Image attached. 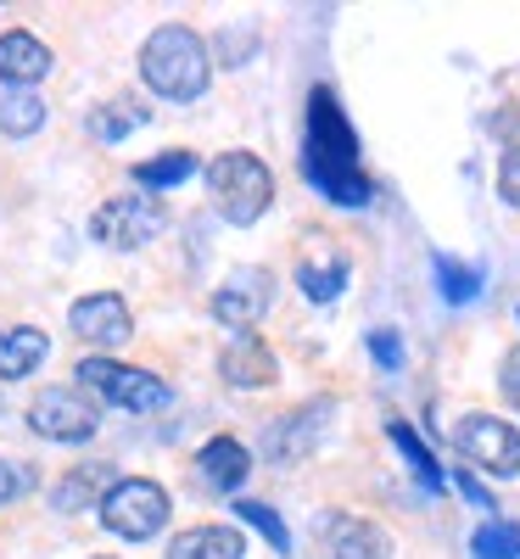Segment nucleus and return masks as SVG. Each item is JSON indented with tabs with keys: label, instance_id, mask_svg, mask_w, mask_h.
<instances>
[{
	"label": "nucleus",
	"instance_id": "obj_27",
	"mask_svg": "<svg viewBox=\"0 0 520 559\" xmlns=\"http://www.w3.org/2000/svg\"><path fill=\"white\" fill-rule=\"evenodd\" d=\"M34 487H39L34 464H23V459H0V503H17V498H28Z\"/></svg>",
	"mask_w": 520,
	"mask_h": 559
},
{
	"label": "nucleus",
	"instance_id": "obj_25",
	"mask_svg": "<svg viewBox=\"0 0 520 559\" xmlns=\"http://www.w3.org/2000/svg\"><path fill=\"white\" fill-rule=\"evenodd\" d=\"M470 554H476V559H520V526L487 521L476 537H470Z\"/></svg>",
	"mask_w": 520,
	"mask_h": 559
},
{
	"label": "nucleus",
	"instance_id": "obj_4",
	"mask_svg": "<svg viewBox=\"0 0 520 559\" xmlns=\"http://www.w3.org/2000/svg\"><path fill=\"white\" fill-rule=\"evenodd\" d=\"M79 386H90V392H102L107 403H118V408H129V414H157V408H168L174 403V392L152 376V369H129V364H113V358H79Z\"/></svg>",
	"mask_w": 520,
	"mask_h": 559
},
{
	"label": "nucleus",
	"instance_id": "obj_29",
	"mask_svg": "<svg viewBox=\"0 0 520 559\" xmlns=\"http://www.w3.org/2000/svg\"><path fill=\"white\" fill-rule=\"evenodd\" d=\"M369 353H375V364H381V369H398L403 364V342L392 331H369Z\"/></svg>",
	"mask_w": 520,
	"mask_h": 559
},
{
	"label": "nucleus",
	"instance_id": "obj_10",
	"mask_svg": "<svg viewBox=\"0 0 520 559\" xmlns=\"http://www.w3.org/2000/svg\"><path fill=\"white\" fill-rule=\"evenodd\" d=\"M73 331H79L90 347H118V342H129V331H134L129 302L113 297V292H96V297L73 302Z\"/></svg>",
	"mask_w": 520,
	"mask_h": 559
},
{
	"label": "nucleus",
	"instance_id": "obj_14",
	"mask_svg": "<svg viewBox=\"0 0 520 559\" xmlns=\"http://www.w3.org/2000/svg\"><path fill=\"white\" fill-rule=\"evenodd\" d=\"M197 471H202V481H208V487H218V492H235V487L247 481L252 459H247V448L235 442V437H213V442L197 453Z\"/></svg>",
	"mask_w": 520,
	"mask_h": 559
},
{
	"label": "nucleus",
	"instance_id": "obj_5",
	"mask_svg": "<svg viewBox=\"0 0 520 559\" xmlns=\"http://www.w3.org/2000/svg\"><path fill=\"white\" fill-rule=\"evenodd\" d=\"M102 521L107 532L129 537V543H146L168 526V492L146 476H129V481H113L107 498H102Z\"/></svg>",
	"mask_w": 520,
	"mask_h": 559
},
{
	"label": "nucleus",
	"instance_id": "obj_8",
	"mask_svg": "<svg viewBox=\"0 0 520 559\" xmlns=\"http://www.w3.org/2000/svg\"><path fill=\"white\" fill-rule=\"evenodd\" d=\"M28 426H34L39 437H51V442H84V437H96L102 414H96V403H90L84 392L51 386V392H39V397L28 403Z\"/></svg>",
	"mask_w": 520,
	"mask_h": 559
},
{
	"label": "nucleus",
	"instance_id": "obj_13",
	"mask_svg": "<svg viewBox=\"0 0 520 559\" xmlns=\"http://www.w3.org/2000/svg\"><path fill=\"white\" fill-rule=\"evenodd\" d=\"M218 369H224L229 386H269V381L280 376V364H274V353H269V342H263L258 331H241V336H235V342L224 347Z\"/></svg>",
	"mask_w": 520,
	"mask_h": 559
},
{
	"label": "nucleus",
	"instance_id": "obj_1",
	"mask_svg": "<svg viewBox=\"0 0 520 559\" xmlns=\"http://www.w3.org/2000/svg\"><path fill=\"white\" fill-rule=\"evenodd\" d=\"M303 174L319 197H330L336 207H364L375 197V185L358 168V134L347 123V112L336 107L330 90L308 96V146H303Z\"/></svg>",
	"mask_w": 520,
	"mask_h": 559
},
{
	"label": "nucleus",
	"instance_id": "obj_15",
	"mask_svg": "<svg viewBox=\"0 0 520 559\" xmlns=\"http://www.w3.org/2000/svg\"><path fill=\"white\" fill-rule=\"evenodd\" d=\"M45 73H51V51H45L34 34H23V28L0 34V79L34 84V79H45Z\"/></svg>",
	"mask_w": 520,
	"mask_h": 559
},
{
	"label": "nucleus",
	"instance_id": "obj_2",
	"mask_svg": "<svg viewBox=\"0 0 520 559\" xmlns=\"http://www.w3.org/2000/svg\"><path fill=\"white\" fill-rule=\"evenodd\" d=\"M140 73H146V84L157 90V96L197 102L208 90V45H202V34L179 28V23H163L146 39V51H140Z\"/></svg>",
	"mask_w": 520,
	"mask_h": 559
},
{
	"label": "nucleus",
	"instance_id": "obj_16",
	"mask_svg": "<svg viewBox=\"0 0 520 559\" xmlns=\"http://www.w3.org/2000/svg\"><path fill=\"white\" fill-rule=\"evenodd\" d=\"M168 559H247V543L229 526H191L168 543Z\"/></svg>",
	"mask_w": 520,
	"mask_h": 559
},
{
	"label": "nucleus",
	"instance_id": "obj_9",
	"mask_svg": "<svg viewBox=\"0 0 520 559\" xmlns=\"http://www.w3.org/2000/svg\"><path fill=\"white\" fill-rule=\"evenodd\" d=\"M269 302H274V274L269 269H229L224 274V286L213 292V313L229 324V331L235 336H241V331H252V324L269 313Z\"/></svg>",
	"mask_w": 520,
	"mask_h": 559
},
{
	"label": "nucleus",
	"instance_id": "obj_24",
	"mask_svg": "<svg viewBox=\"0 0 520 559\" xmlns=\"http://www.w3.org/2000/svg\"><path fill=\"white\" fill-rule=\"evenodd\" d=\"M437 280H442V297L448 302H476L482 297V269H470V263H453L437 252Z\"/></svg>",
	"mask_w": 520,
	"mask_h": 559
},
{
	"label": "nucleus",
	"instance_id": "obj_12",
	"mask_svg": "<svg viewBox=\"0 0 520 559\" xmlns=\"http://www.w3.org/2000/svg\"><path fill=\"white\" fill-rule=\"evenodd\" d=\"M324 414H330V403H308V408L286 414V419L269 431V459H274V464H303V459L314 453L319 431H324Z\"/></svg>",
	"mask_w": 520,
	"mask_h": 559
},
{
	"label": "nucleus",
	"instance_id": "obj_21",
	"mask_svg": "<svg viewBox=\"0 0 520 559\" xmlns=\"http://www.w3.org/2000/svg\"><path fill=\"white\" fill-rule=\"evenodd\" d=\"M191 174H197V157L191 152H163V157L134 168V185H140V191H163V185H179V179H191Z\"/></svg>",
	"mask_w": 520,
	"mask_h": 559
},
{
	"label": "nucleus",
	"instance_id": "obj_18",
	"mask_svg": "<svg viewBox=\"0 0 520 559\" xmlns=\"http://www.w3.org/2000/svg\"><path fill=\"white\" fill-rule=\"evenodd\" d=\"M297 286H303V297L308 302H336L342 297V286H347V258L342 252H330V258H308L303 269H297Z\"/></svg>",
	"mask_w": 520,
	"mask_h": 559
},
{
	"label": "nucleus",
	"instance_id": "obj_11",
	"mask_svg": "<svg viewBox=\"0 0 520 559\" xmlns=\"http://www.w3.org/2000/svg\"><path fill=\"white\" fill-rule=\"evenodd\" d=\"M324 548H330V559H392V537L375 521H358V515H330Z\"/></svg>",
	"mask_w": 520,
	"mask_h": 559
},
{
	"label": "nucleus",
	"instance_id": "obj_3",
	"mask_svg": "<svg viewBox=\"0 0 520 559\" xmlns=\"http://www.w3.org/2000/svg\"><path fill=\"white\" fill-rule=\"evenodd\" d=\"M208 191H213V207L229 224H258L274 202V179L252 152H224V157L208 163Z\"/></svg>",
	"mask_w": 520,
	"mask_h": 559
},
{
	"label": "nucleus",
	"instance_id": "obj_22",
	"mask_svg": "<svg viewBox=\"0 0 520 559\" xmlns=\"http://www.w3.org/2000/svg\"><path fill=\"white\" fill-rule=\"evenodd\" d=\"M45 123V102L28 90H7L0 96V134H34Z\"/></svg>",
	"mask_w": 520,
	"mask_h": 559
},
{
	"label": "nucleus",
	"instance_id": "obj_26",
	"mask_svg": "<svg viewBox=\"0 0 520 559\" xmlns=\"http://www.w3.org/2000/svg\"><path fill=\"white\" fill-rule=\"evenodd\" d=\"M235 515H241L247 526H258V532L269 537L274 554H292V532H286V521H280L269 503H252V498H247V503H235Z\"/></svg>",
	"mask_w": 520,
	"mask_h": 559
},
{
	"label": "nucleus",
	"instance_id": "obj_30",
	"mask_svg": "<svg viewBox=\"0 0 520 559\" xmlns=\"http://www.w3.org/2000/svg\"><path fill=\"white\" fill-rule=\"evenodd\" d=\"M498 386H504V397H509V403L520 408V347H515V353L504 358V376H498Z\"/></svg>",
	"mask_w": 520,
	"mask_h": 559
},
{
	"label": "nucleus",
	"instance_id": "obj_7",
	"mask_svg": "<svg viewBox=\"0 0 520 559\" xmlns=\"http://www.w3.org/2000/svg\"><path fill=\"white\" fill-rule=\"evenodd\" d=\"M157 229H163L157 197H113V202H102L96 213H90V236H96L102 247H118V252L146 247Z\"/></svg>",
	"mask_w": 520,
	"mask_h": 559
},
{
	"label": "nucleus",
	"instance_id": "obj_31",
	"mask_svg": "<svg viewBox=\"0 0 520 559\" xmlns=\"http://www.w3.org/2000/svg\"><path fill=\"white\" fill-rule=\"evenodd\" d=\"M453 487L470 498V503H476V509H493V498H487V487L476 481V476H470V471H453Z\"/></svg>",
	"mask_w": 520,
	"mask_h": 559
},
{
	"label": "nucleus",
	"instance_id": "obj_20",
	"mask_svg": "<svg viewBox=\"0 0 520 559\" xmlns=\"http://www.w3.org/2000/svg\"><path fill=\"white\" fill-rule=\"evenodd\" d=\"M107 476H113L107 464H79V471H73V476H68V481L51 492V503L62 509V515H79V509H84L90 498L102 492V481H107Z\"/></svg>",
	"mask_w": 520,
	"mask_h": 559
},
{
	"label": "nucleus",
	"instance_id": "obj_6",
	"mask_svg": "<svg viewBox=\"0 0 520 559\" xmlns=\"http://www.w3.org/2000/svg\"><path fill=\"white\" fill-rule=\"evenodd\" d=\"M453 448L487 476H520V431L493 414H464L453 426Z\"/></svg>",
	"mask_w": 520,
	"mask_h": 559
},
{
	"label": "nucleus",
	"instance_id": "obj_19",
	"mask_svg": "<svg viewBox=\"0 0 520 559\" xmlns=\"http://www.w3.org/2000/svg\"><path fill=\"white\" fill-rule=\"evenodd\" d=\"M387 437L398 442V453L409 459V471L419 476V487H425V492H442V487H448V476L437 471V459H432V448H425V442L414 437V426H403V419H392V426H387Z\"/></svg>",
	"mask_w": 520,
	"mask_h": 559
},
{
	"label": "nucleus",
	"instance_id": "obj_23",
	"mask_svg": "<svg viewBox=\"0 0 520 559\" xmlns=\"http://www.w3.org/2000/svg\"><path fill=\"white\" fill-rule=\"evenodd\" d=\"M140 123H146V107H129V102H107V107L90 112V134L96 140H123Z\"/></svg>",
	"mask_w": 520,
	"mask_h": 559
},
{
	"label": "nucleus",
	"instance_id": "obj_28",
	"mask_svg": "<svg viewBox=\"0 0 520 559\" xmlns=\"http://www.w3.org/2000/svg\"><path fill=\"white\" fill-rule=\"evenodd\" d=\"M498 197H504L509 207H520V146H509L504 163H498Z\"/></svg>",
	"mask_w": 520,
	"mask_h": 559
},
{
	"label": "nucleus",
	"instance_id": "obj_17",
	"mask_svg": "<svg viewBox=\"0 0 520 559\" xmlns=\"http://www.w3.org/2000/svg\"><path fill=\"white\" fill-rule=\"evenodd\" d=\"M45 353H51L45 331H28V324H17V331H0V381L34 376V369L45 364Z\"/></svg>",
	"mask_w": 520,
	"mask_h": 559
}]
</instances>
